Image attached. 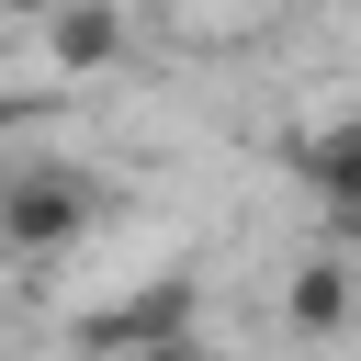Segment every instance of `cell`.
Instances as JSON below:
<instances>
[{"label":"cell","mask_w":361,"mask_h":361,"mask_svg":"<svg viewBox=\"0 0 361 361\" xmlns=\"http://www.w3.org/2000/svg\"><path fill=\"white\" fill-rule=\"evenodd\" d=\"M90 226H102V180L90 169H68V158L0 169V259H68Z\"/></svg>","instance_id":"cell-1"},{"label":"cell","mask_w":361,"mask_h":361,"mask_svg":"<svg viewBox=\"0 0 361 361\" xmlns=\"http://www.w3.org/2000/svg\"><path fill=\"white\" fill-rule=\"evenodd\" d=\"M169 338H203V271H147L124 305H90V316L68 327L79 361H147V350H169Z\"/></svg>","instance_id":"cell-2"},{"label":"cell","mask_w":361,"mask_h":361,"mask_svg":"<svg viewBox=\"0 0 361 361\" xmlns=\"http://www.w3.org/2000/svg\"><path fill=\"white\" fill-rule=\"evenodd\" d=\"M293 180L316 192V214L361 203V113H327V124H305V135H293Z\"/></svg>","instance_id":"cell-3"},{"label":"cell","mask_w":361,"mask_h":361,"mask_svg":"<svg viewBox=\"0 0 361 361\" xmlns=\"http://www.w3.org/2000/svg\"><path fill=\"white\" fill-rule=\"evenodd\" d=\"M124 45H135V23H124L113 0H68V11H45V56H56L68 79H102Z\"/></svg>","instance_id":"cell-4"},{"label":"cell","mask_w":361,"mask_h":361,"mask_svg":"<svg viewBox=\"0 0 361 361\" xmlns=\"http://www.w3.org/2000/svg\"><path fill=\"white\" fill-rule=\"evenodd\" d=\"M282 316H293V327H305V338H338V327H350V316H361V271H350V259H327V248H316V259H305V271H293V293H282Z\"/></svg>","instance_id":"cell-5"},{"label":"cell","mask_w":361,"mask_h":361,"mask_svg":"<svg viewBox=\"0 0 361 361\" xmlns=\"http://www.w3.org/2000/svg\"><path fill=\"white\" fill-rule=\"evenodd\" d=\"M327 259H350V271H361V203H338V214H327Z\"/></svg>","instance_id":"cell-6"},{"label":"cell","mask_w":361,"mask_h":361,"mask_svg":"<svg viewBox=\"0 0 361 361\" xmlns=\"http://www.w3.org/2000/svg\"><path fill=\"white\" fill-rule=\"evenodd\" d=\"M147 361H214V350H203V338H169V350H147Z\"/></svg>","instance_id":"cell-7"}]
</instances>
